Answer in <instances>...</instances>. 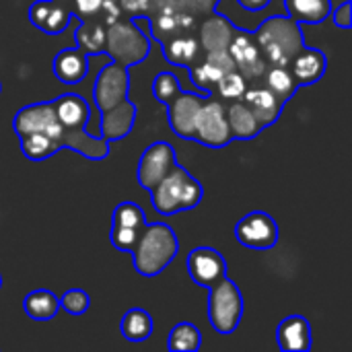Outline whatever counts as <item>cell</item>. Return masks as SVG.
Returning a JSON list of instances; mask_svg holds the SVG:
<instances>
[{"label": "cell", "mask_w": 352, "mask_h": 352, "mask_svg": "<svg viewBox=\"0 0 352 352\" xmlns=\"http://www.w3.org/2000/svg\"><path fill=\"white\" fill-rule=\"evenodd\" d=\"M245 89H248V80L243 78V74L237 70H229L219 78L212 93H219L227 101H235V99H241Z\"/></svg>", "instance_id": "obj_31"}, {"label": "cell", "mask_w": 352, "mask_h": 352, "mask_svg": "<svg viewBox=\"0 0 352 352\" xmlns=\"http://www.w3.org/2000/svg\"><path fill=\"white\" fill-rule=\"evenodd\" d=\"M161 47H163L167 62L175 66H184V68L192 66L200 54V43L192 35H175L169 41H165Z\"/></svg>", "instance_id": "obj_25"}, {"label": "cell", "mask_w": 352, "mask_h": 352, "mask_svg": "<svg viewBox=\"0 0 352 352\" xmlns=\"http://www.w3.org/2000/svg\"><path fill=\"white\" fill-rule=\"evenodd\" d=\"M179 241L175 231L165 223H146L132 248L134 270L142 276H159L177 256Z\"/></svg>", "instance_id": "obj_3"}, {"label": "cell", "mask_w": 352, "mask_h": 352, "mask_svg": "<svg viewBox=\"0 0 352 352\" xmlns=\"http://www.w3.org/2000/svg\"><path fill=\"white\" fill-rule=\"evenodd\" d=\"M76 47H80L87 56H99L105 52V27L101 23L82 21L74 31Z\"/></svg>", "instance_id": "obj_28"}, {"label": "cell", "mask_w": 352, "mask_h": 352, "mask_svg": "<svg viewBox=\"0 0 352 352\" xmlns=\"http://www.w3.org/2000/svg\"><path fill=\"white\" fill-rule=\"evenodd\" d=\"M23 309L33 322H50L60 311V299L47 289H37L23 299Z\"/></svg>", "instance_id": "obj_24"}, {"label": "cell", "mask_w": 352, "mask_h": 352, "mask_svg": "<svg viewBox=\"0 0 352 352\" xmlns=\"http://www.w3.org/2000/svg\"><path fill=\"white\" fill-rule=\"evenodd\" d=\"M146 217L142 208L134 202H120L111 214V227H130V229H142L146 225Z\"/></svg>", "instance_id": "obj_30"}, {"label": "cell", "mask_w": 352, "mask_h": 352, "mask_svg": "<svg viewBox=\"0 0 352 352\" xmlns=\"http://www.w3.org/2000/svg\"><path fill=\"white\" fill-rule=\"evenodd\" d=\"M12 130H14L16 138L33 134V132H43L58 144L60 151L64 148V132L66 130L56 116L54 99L21 107L12 118Z\"/></svg>", "instance_id": "obj_8"}, {"label": "cell", "mask_w": 352, "mask_h": 352, "mask_svg": "<svg viewBox=\"0 0 352 352\" xmlns=\"http://www.w3.org/2000/svg\"><path fill=\"white\" fill-rule=\"evenodd\" d=\"M289 68H291L297 85L299 87H307V85H314L320 78H324V74L328 70V58H326V54L322 50L303 45L293 56Z\"/></svg>", "instance_id": "obj_17"}, {"label": "cell", "mask_w": 352, "mask_h": 352, "mask_svg": "<svg viewBox=\"0 0 352 352\" xmlns=\"http://www.w3.org/2000/svg\"><path fill=\"white\" fill-rule=\"evenodd\" d=\"M352 2L351 0H344L336 10H334V25L340 27V29H351L352 27Z\"/></svg>", "instance_id": "obj_37"}, {"label": "cell", "mask_w": 352, "mask_h": 352, "mask_svg": "<svg viewBox=\"0 0 352 352\" xmlns=\"http://www.w3.org/2000/svg\"><path fill=\"white\" fill-rule=\"evenodd\" d=\"M142 229H130V227H111V245L120 252H132L138 235Z\"/></svg>", "instance_id": "obj_35"}, {"label": "cell", "mask_w": 352, "mask_h": 352, "mask_svg": "<svg viewBox=\"0 0 352 352\" xmlns=\"http://www.w3.org/2000/svg\"><path fill=\"white\" fill-rule=\"evenodd\" d=\"M58 2H68V0H58Z\"/></svg>", "instance_id": "obj_41"}, {"label": "cell", "mask_w": 352, "mask_h": 352, "mask_svg": "<svg viewBox=\"0 0 352 352\" xmlns=\"http://www.w3.org/2000/svg\"><path fill=\"white\" fill-rule=\"evenodd\" d=\"M241 101L252 109V113L264 128L274 126L285 109V103L278 97H274L266 87H248L241 95Z\"/></svg>", "instance_id": "obj_19"}, {"label": "cell", "mask_w": 352, "mask_h": 352, "mask_svg": "<svg viewBox=\"0 0 352 352\" xmlns=\"http://www.w3.org/2000/svg\"><path fill=\"white\" fill-rule=\"evenodd\" d=\"M148 194L153 208L163 217H171L184 210H194L202 202L204 188L190 171L175 163L171 171L148 190Z\"/></svg>", "instance_id": "obj_4"}, {"label": "cell", "mask_w": 352, "mask_h": 352, "mask_svg": "<svg viewBox=\"0 0 352 352\" xmlns=\"http://www.w3.org/2000/svg\"><path fill=\"white\" fill-rule=\"evenodd\" d=\"M103 0H74V8L82 19H91L101 12Z\"/></svg>", "instance_id": "obj_36"}, {"label": "cell", "mask_w": 352, "mask_h": 352, "mask_svg": "<svg viewBox=\"0 0 352 352\" xmlns=\"http://www.w3.org/2000/svg\"><path fill=\"white\" fill-rule=\"evenodd\" d=\"M179 33H182V29H179L177 16L169 10H165L163 14H159L157 19L151 21V35L159 45H163L165 41H169L171 37H175Z\"/></svg>", "instance_id": "obj_32"}, {"label": "cell", "mask_w": 352, "mask_h": 352, "mask_svg": "<svg viewBox=\"0 0 352 352\" xmlns=\"http://www.w3.org/2000/svg\"><path fill=\"white\" fill-rule=\"evenodd\" d=\"M208 291V322L212 330L219 334H233L243 318V295L239 287L225 276Z\"/></svg>", "instance_id": "obj_6"}, {"label": "cell", "mask_w": 352, "mask_h": 352, "mask_svg": "<svg viewBox=\"0 0 352 352\" xmlns=\"http://www.w3.org/2000/svg\"><path fill=\"white\" fill-rule=\"evenodd\" d=\"M60 299V309H64L70 316H82L91 307V297L82 289H70Z\"/></svg>", "instance_id": "obj_34"}, {"label": "cell", "mask_w": 352, "mask_h": 352, "mask_svg": "<svg viewBox=\"0 0 352 352\" xmlns=\"http://www.w3.org/2000/svg\"><path fill=\"white\" fill-rule=\"evenodd\" d=\"M212 97V95H210ZM206 99L198 111L194 126V140L208 148H225L233 142L231 128L227 122V111L221 101Z\"/></svg>", "instance_id": "obj_9"}, {"label": "cell", "mask_w": 352, "mask_h": 352, "mask_svg": "<svg viewBox=\"0 0 352 352\" xmlns=\"http://www.w3.org/2000/svg\"><path fill=\"white\" fill-rule=\"evenodd\" d=\"M153 328H155V324H153L151 314L140 309V307H134V309L126 311L122 322H120V332L128 342H144V340H148L151 334H153Z\"/></svg>", "instance_id": "obj_27"}, {"label": "cell", "mask_w": 352, "mask_h": 352, "mask_svg": "<svg viewBox=\"0 0 352 352\" xmlns=\"http://www.w3.org/2000/svg\"><path fill=\"white\" fill-rule=\"evenodd\" d=\"M0 91H2V82H0Z\"/></svg>", "instance_id": "obj_42"}, {"label": "cell", "mask_w": 352, "mask_h": 352, "mask_svg": "<svg viewBox=\"0 0 352 352\" xmlns=\"http://www.w3.org/2000/svg\"><path fill=\"white\" fill-rule=\"evenodd\" d=\"M179 91H182V85H179L177 76L171 72H159L153 80V95L163 105H167Z\"/></svg>", "instance_id": "obj_33"}, {"label": "cell", "mask_w": 352, "mask_h": 352, "mask_svg": "<svg viewBox=\"0 0 352 352\" xmlns=\"http://www.w3.org/2000/svg\"><path fill=\"white\" fill-rule=\"evenodd\" d=\"M227 52L235 64V70L241 72L245 80L262 78L264 70L268 68V64H266V60H264V56H262L256 39H254V31L235 29Z\"/></svg>", "instance_id": "obj_11"}, {"label": "cell", "mask_w": 352, "mask_h": 352, "mask_svg": "<svg viewBox=\"0 0 352 352\" xmlns=\"http://www.w3.org/2000/svg\"><path fill=\"white\" fill-rule=\"evenodd\" d=\"M287 14L299 25H318L332 14V0H283Z\"/></svg>", "instance_id": "obj_23"}, {"label": "cell", "mask_w": 352, "mask_h": 352, "mask_svg": "<svg viewBox=\"0 0 352 352\" xmlns=\"http://www.w3.org/2000/svg\"><path fill=\"white\" fill-rule=\"evenodd\" d=\"M186 268L190 278L202 287V289H210L212 285H217L221 278L227 276V262L223 258V254H219L214 248H194L188 258H186Z\"/></svg>", "instance_id": "obj_14"}, {"label": "cell", "mask_w": 352, "mask_h": 352, "mask_svg": "<svg viewBox=\"0 0 352 352\" xmlns=\"http://www.w3.org/2000/svg\"><path fill=\"white\" fill-rule=\"evenodd\" d=\"M190 80L192 85L196 87L198 95H204V97H210L212 95V89L214 85L219 82V78L229 72V70H235V64L229 56V52H208L206 54V60L200 62L198 66H190Z\"/></svg>", "instance_id": "obj_15"}, {"label": "cell", "mask_w": 352, "mask_h": 352, "mask_svg": "<svg viewBox=\"0 0 352 352\" xmlns=\"http://www.w3.org/2000/svg\"><path fill=\"white\" fill-rule=\"evenodd\" d=\"M200 346H202V334L190 322H182L173 326L167 336V349L171 352H196L200 351Z\"/></svg>", "instance_id": "obj_29"}, {"label": "cell", "mask_w": 352, "mask_h": 352, "mask_svg": "<svg viewBox=\"0 0 352 352\" xmlns=\"http://www.w3.org/2000/svg\"><path fill=\"white\" fill-rule=\"evenodd\" d=\"M254 39L268 66H289L293 56L305 45L301 25L285 14H270L254 29Z\"/></svg>", "instance_id": "obj_2"}, {"label": "cell", "mask_w": 352, "mask_h": 352, "mask_svg": "<svg viewBox=\"0 0 352 352\" xmlns=\"http://www.w3.org/2000/svg\"><path fill=\"white\" fill-rule=\"evenodd\" d=\"M128 93H130V72L126 66L111 60L99 70L93 82V99L99 113H107L111 109L130 105L132 101L128 99Z\"/></svg>", "instance_id": "obj_7"}, {"label": "cell", "mask_w": 352, "mask_h": 352, "mask_svg": "<svg viewBox=\"0 0 352 352\" xmlns=\"http://www.w3.org/2000/svg\"><path fill=\"white\" fill-rule=\"evenodd\" d=\"M233 23L229 21L227 14H223L221 10L214 8L212 16H208L202 23L200 29V47H204V52H225L229 47V41L233 37Z\"/></svg>", "instance_id": "obj_21"}, {"label": "cell", "mask_w": 352, "mask_h": 352, "mask_svg": "<svg viewBox=\"0 0 352 352\" xmlns=\"http://www.w3.org/2000/svg\"><path fill=\"white\" fill-rule=\"evenodd\" d=\"M235 239L250 250H272L278 243V225L272 214L254 210L237 221Z\"/></svg>", "instance_id": "obj_10"}, {"label": "cell", "mask_w": 352, "mask_h": 352, "mask_svg": "<svg viewBox=\"0 0 352 352\" xmlns=\"http://www.w3.org/2000/svg\"><path fill=\"white\" fill-rule=\"evenodd\" d=\"M54 76L64 85H76L80 82L89 72V56L80 47H66L60 50L52 62Z\"/></svg>", "instance_id": "obj_20"}, {"label": "cell", "mask_w": 352, "mask_h": 352, "mask_svg": "<svg viewBox=\"0 0 352 352\" xmlns=\"http://www.w3.org/2000/svg\"><path fill=\"white\" fill-rule=\"evenodd\" d=\"M262 78H264V87L274 97H278L283 103L291 101L295 97L297 89H299V85H297V80H295L289 66H268L264 70Z\"/></svg>", "instance_id": "obj_26"}, {"label": "cell", "mask_w": 352, "mask_h": 352, "mask_svg": "<svg viewBox=\"0 0 352 352\" xmlns=\"http://www.w3.org/2000/svg\"><path fill=\"white\" fill-rule=\"evenodd\" d=\"M0 289H2V276H0Z\"/></svg>", "instance_id": "obj_40"}, {"label": "cell", "mask_w": 352, "mask_h": 352, "mask_svg": "<svg viewBox=\"0 0 352 352\" xmlns=\"http://www.w3.org/2000/svg\"><path fill=\"white\" fill-rule=\"evenodd\" d=\"M276 342L283 352L311 351V326L303 316H287L276 328Z\"/></svg>", "instance_id": "obj_18"}, {"label": "cell", "mask_w": 352, "mask_h": 352, "mask_svg": "<svg viewBox=\"0 0 352 352\" xmlns=\"http://www.w3.org/2000/svg\"><path fill=\"white\" fill-rule=\"evenodd\" d=\"M208 97L204 95H196V93H188V91H179L169 103H167V122L171 132L182 138V140H194V126H196V118L198 111L202 107V103Z\"/></svg>", "instance_id": "obj_13"}, {"label": "cell", "mask_w": 352, "mask_h": 352, "mask_svg": "<svg viewBox=\"0 0 352 352\" xmlns=\"http://www.w3.org/2000/svg\"><path fill=\"white\" fill-rule=\"evenodd\" d=\"M124 10H130L132 14L136 12H144L148 8V0H122V6Z\"/></svg>", "instance_id": "obj_38"}, {"label": "cell", "mask_w": 352, "mask_h": 352, "mask_svg": "<svg viewBox=\"0 0 352 352\" xmlns=\"http://www.w3.org/2000/svg\"><path fill=\"white\" fill-rule=\"evenodd\" d=\"M239 2V6L243 8V10H250V12H260V10H264L272 0H237Z\"/></svg>", "instance_id": "obj_39"}, {"label": "cell", "mask_w": 352, "mask_h": 352, "mask_svg": "<svg viewBox=\"0 0 352 352\" xmlns=\"http://www.w3.org/2000/svg\"><path fill=\"white\" fill-rule=\"evenodd\" d=\"M225 111H227V122L233 140H254L264 130V126L258 122V118L241 99L231 101V105H227Z\"/></svg>", "instance_id": "obj_22"}, {"label": "cell", "mask_w": 352, "mask_h": 352, "mask_svg": "<svg viewBox=\"0 0 352 352\" xmlns=\"http://www.w3.org/2000/svg\"><path fill=\"white\" fill-rule=\"evenodd\" d=\"M72 10L58 0H35L29 6V21L45 35H58L70 25Z\"/></svg>", "instance_id": "obj_16"}, {"label": "cell", "mask_w": 352, "mask_h": 352, "mask_svg": "<svg viewBox=\"0 0 352 352\" xmlns=\"http://www.w3.org/2000/svg\"><path fill=\"white\" fill-rule=\"evenodd\" d=\"M54 109L66 130L64 148H72L89 161H101L109 157L111 142L101 136H93L85 130L91 120V109L85 97L76 93H64L54 99Z\"/></svg>", "instance_id": "obj_1"}, {"label": "cell", "mask_w": 352, "mask_h": 352, "mask_svg": "<svg viewBox=\"0 0 352 352\" xmlns=\"http://www.w3.org/2000/svg\"><path fill=\"white\" fill-rule=\"evenodd\" d=\"M177 163L175 159V148L169 142H153L148 144L138 161V169H136V179L140 184V188H144L146 192L153 190L169 171L171 167Z\"/></svg>", "instance_id": "obj_12"}, {"label": "cell", "mask_w": 352, "mask_h": 352, "mask_svg": "<svg viewBox=\"0 0 352 352\" xmlns=\"http://www.w3.org/2000/svg\"><path fill=\"white\" fill-rule=\"evenodd\" d=\"M105 52L113 62L130 68L148 58L151 39L136 23L113 21L105 29Z\"/></svg>", "instance_id": "obj_5"}]
</instances>
